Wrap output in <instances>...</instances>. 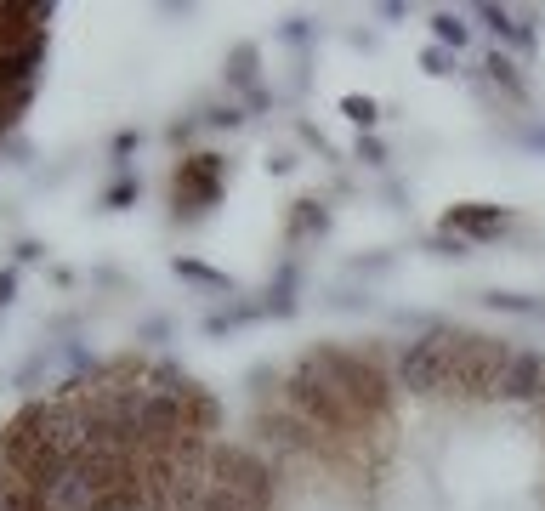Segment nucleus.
<instances>
[{"instance_id":"9","label":"nucleus","mask_w":545,"mask_h":511,"mask_svg":"<svg viewBox=\"0 0 545 511\" xmlns=\"http://www.w3.org/2000/svg\"><path fill=\"white\" fill-rule=\"evenodd\" d=\"M171 273H176V279L205 284V290H228V296H233V279H228V273H216V267L194 262V256H176V262H171Z\"/></svg>"},{"instance_id":"13","label":"nucleus","mask_w":545,"mask_h":511,"mask_svg":"<svg viewBox=\"0 0 545 511\" xmlns=\"http://www.w3.org/2000/svg\"><path fill=\"white\" fill-rule=\"evenodd\" d=\"M137 194H142V182H137V177H120L114 188H103V211H125V205H131Z\"/></svg>"},{"instance_id":"1","label":"nucleus","mask_w":545,"mask_h":511,"mask_svg":"<svg viewBox=\"0 0 545 511\" xmlns=\"http://www.w3.org/2000/svg\"><path fill=\"white\" fill-rule=\"evenodd\" d=\"M233 177V159L222 154H182L176 159V171H171V216L176 222H205V216L216 211V199H222V188H228Z\"/></svg>"},{"instance_id":"4","label":"nucleus","mask_w":545,"mask_h":511,"mask_svg":"<svg viewBox=\"0 0 545 511\" xmlns=\"http://www.w3.org/2000/svg\"><path fill=\"white\" fill-rule=\"evenodd\" d=\"M540 398H545V353H534V347H511V364L500 370L494 404H534L540 409Z\"/></svg>"},{"instance_id":"2","label":"nucleus","mask_w":545,"mask_h":511,"mask_svg":"<svg viewBox=\"0 0 545 511\" xmlns=\"http://www.w3.org/2000/svg\"><path fill=\"white\" fill-rule=\"evenodd\" d=\"M443 364H449V330H443V324H426L415 341L398 347V358H392V381H398V392H409V398H438L443 392Z\"/></svg>"},{"instance_id":"19","label":"nucleus","mask_w":545,"mask_h":511,"mask_svg":"<svg viewBox=\"0 0 545 511\" xmlns=\"http://www.w3.org/2000/svg\"><path fill=\"white\" fill-rule=\"evenodd\" d=\"M18 262H40V245H35V239H18Z\"/></svg>"},{"instance_id":"14","label":"nucleus","mask_w":545,"mask_h":511,"mask_svg":"<svg viewBox=\"0 0 545 511\" xmlns=\"http://www.w3.org/2000/svg\"><path fill=\"white\" fill-rule=\"evenodd\" d=\"M421 69H426V74H455V52H443V46H426V52H421Z\"/></svg>"},{"instance_id":"17","label":"nucleus","mask_w":545,"mask_h":511,"mask_svg":"<svg viewBox=\"0 0 545 511\" xmlns=\"http://www.w3.org/2000/svg\"><path fill=\"white\" fill-rule=\"evenodd\" d=\"M18 296V267H0V307H12Z\"/></svg>"},{"instance_id":"16","label":"nucleus","mask_w":545,"mask_h":511,"mask_svg":"<svg viewBox=\"0 0 545 511\" xmlns=\"http://www.w3.org/2000/svg\"><path fill=\"white\" fill-rule=\"evenodd\" d=\"M358 159H364V165H387V148H381V137H358Z\"/></svg>"},{"instance_id":"10","label":"nucleus","mask_w":545,"mask_h":511,"mask_svg":"<svg viewBox=\"0 0 545 511\" xmlns=\"http://www.w3.org/2000/svg\"><path fill=\"white\" fill-rule=\"evenodd\" d=\"M228 86H239L245 97H262V91H256V46H233V57H228Z\"/></svg>"},{"instance_id":"12","label":"nucleus","mask_w":545,"mask_h":511,"mask_svg":"<svg viewBox=\"0 0 545 511\" xmlns=\"http://www.w3.org/2000/svg\"><path fill=\"white\" fill-rule=\"evenodd\" d=\"M341 114H347L352 125H364V131H370V125L381 120V103H375V97H341Z\"/></svg>"},{"instance_id":"8","label":"nucleus","mask_w":545,"mask_h":511,"mask_svg":"<svg viewBox=\"0 0 545 511\" xmlns=\"http://www.w3.org/2000/svg\"><path fill=\"white\" fill-rule=\"evenodd\" d=\"M324 228H330L324 199H296V211H290V239H307V233H324Z\"/></svg>"},{"instance_id":"15","label":"nucleus","mask_w":545,"mask_h":511,"mask_svg":"<svg viewBox=\"0 0 545 511\" xmlns=\"http://www.w3.org/2000/svg\"><path fill=\"white\" fill-rule=\"evenodd\" d=\"M205 125H216V131H239V125H245V114H239L233 103H222V108H211V114H205Z\"/></svg>"},{"instance_id":"3","label":"nucleus","mask_w":545,"mask_h":511,"mask_svg":"<svg viewBox=\"0 0 545 511\" xmlns=\"http://www.w3.org/2000/svg\"><path fill=\"white\" fill-rule=\"evenodd\" d=\"M511 228H517V216L506 205H449L438 233H449V239H460V245L472 250V245H489V239H500Z\"/></svg>"},{"instance_id":"11","label":"nucleus","mask_w":545,"mask_h":511,"mask_svg":"<svg viewBox=\"0 0 545 511\" xmlns=\"http://www.w3.org/2000/svg\"><path fill=\"white\" fill-rule=\"evenodd\" d=\"M483 307H494V313H517V318H545V301L511 296V290H489V296H483Z\"/></svg>"},{"instance_id":"7","label":"nucleus","mask_w":545,"mask_h":511,"mask_svg":"<svg viewBox=\"0 0 545 511\" xmlns=\"http://www.w3.org/2000/svg\"><path fill=\"white\" fill-rule=\"evenodd\" d=\"M432 40H438L443 52H466L472 46V23L460 18V12H432Z\"/></svg>"},{"instance_id":"6","label":"nucleus","mask_w":545,"mask_h":511,"mask_svg":"<svg viewBox=\"0 0 545 511\" xmlns=\"http://www.w3.org/2000/svg\"><path fill=\"white\" fill-rule=\"evenodd\" d=\"M483 74H489V86H494V91H506V103H511V108H523V103H528V80L517 74V57H511V52H489V57H483Z\"/></svg>"},{"instance_id":"18","label":"nucleus","mask_w":545,"mask_h":511,"mask_svg":"<svg viewBox=\"0 0 545 511\" xmlns=\"http://www.w3.org/2000/svg\"><path fill=\"white\" fill-rule=\"evenodd\" d=\"M137 142H142V131H120V137H114V154H131Z\"/></svg>"},{"instance_id":"5","label":"nucleus","mask_w":545,"mask_h":511,"mask_svg":"<svg viewBox=\"0 0 545 511\" xmlns=\"http://www.w3.org/2000/svg\"><path fill=\"white\" fill-rule=\"evenodd\" d=\"M477 18H483V29H489L494 40H511L517 52H534V23L517 18V12H506V6H477Z\"/></svg>"}]
</instances>
